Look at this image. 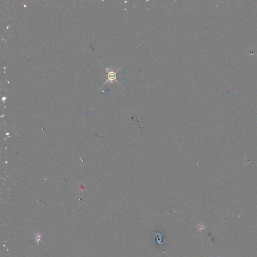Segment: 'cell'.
<instances>
[{"instance_id": "obj_1", "label": "cell", "mask_w": 257, "mask_h": 257, "mask_svg": "<svg viewBox=\"0 0 257 257\" xmlns=\"http://www.w3.org/2000/svg\"><path fill=\"white\" fill-rule=\"evenodd\" d=\"M107 70H109V71H107V80L106 82H110L111 84H113L114 81H116L119 82L116 80V72L118 71V70L116 72L113 71V68H112L111 70L107 68Z\"/></svg>"}]
</instances>
